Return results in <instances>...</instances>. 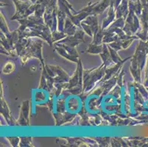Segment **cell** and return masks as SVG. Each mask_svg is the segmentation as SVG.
I'll return each mask as SVG.
<instances>
[{
    "mask_svg": "<svg viewBox=\"0 0 148 147\" xmlns=\"http://www.w3.org/2000/svg\"><path fill=\"white\" fill-rule=\"evenodd\" d=\"M83 22L86 23V24L90 25L92 29L93 32H94V35L95 33H96L98 31V29H99L100 26L99 25V22H98V18H97V15L91 14L90 16H88L86 19H84L83 21Z\"/></svg>",
    "mask_w": 148,
    "mask_h": 147,
    "instance_id": "16",
    "label": "cell"
},
{
    "mask_svg": "<svg viewBox=\"0 0 148 147\" xmlns=\"http://www.w3.org/2000/svg\"><path fill=\"white\" fill-rule=\"evenodd\" d=\"M129 2L128 0H122L120 5L116 9V18H127L129 13Z\"/></svg>",
    "mask_w": 148,
    "mask_h": 147,
    "instance_id": "13",
    "label": "cell"
},
{
    "mask_svg": "<svg viewBox=\"0 0 148 147\" xmlns=\"http://www.w3.org/2000/svg\"><path fill=\"white\" fill-rule=\"evenodd\" d=\"M105 36V30L102 29V27H99V29H98L97 32L96 33H95L94 36H93V40H92V44H103V38Z\"/></svg>",
    "mask_w": 148,
    "mask_h": 147,
    "instance_id": "23",
    "label": "cell"
},
{
    "mask_svg": "<svg viewBox=\"0 0 148 147\" xmlns=\"http://www.w3.org/2000/svg\"><path fill=\"white\" fill-rule=\"evenodd\" d=\"M1 114L5 118V121H7L8 124L10 125V126H16L17 121L13 118L10 109H9L8 105H7L6 102L4 99L2 85H1Z\"/></svg>",
    "mask_w": 148,
    "mask_h": 147,
    "instance_id": "8",
    "label": "cell"
},
{
    "mask_svg": "<svg viewBox=\"0 0 148 147\" xmlns=\"http://www.w3.org/2000/svg\"><path fill=\"white\" fill-rule=\"evenodd\" d=\"M43 39L40 38H29V41L27 46L21 52L20 56L21 63L24 66L30 58H38L40 60L43 67L44 65V60L42 55V48L44 45Z\"/></svg>",
    "mask_w": 148,
    "mask_h": 147,
    "instance_id": "2",
    "label": "cell"
},
{
    "mask_svg": "<svg viewBox=\"0 0 148 147\" xmlns=\"http://www.w3.org/2000/svg\"><path fill=\"white\" fill-rule=\"evenodd\" d=\"M81 28L83 29V30H84V32H86V33L88 36H90L91 38H93V36H94V32H93V30H92V29H91V27L90 25H88V24H86V23H84L82 21Z\"/></svg>",
    "mask_w": 148,
    "mask_h": 147,
    "instance_id": "32",
    "label": "cell"
},
{
    "mask_svg": "<svg viewBox=\"0 0 148 147\" xmlns=\"http://www.w3.org/2000/svg\"><path fill=\"white\" fill-rule=\"evenodd\" d=\"M15 69H16L15 63L12 61H8L4 65L2 72L4 75H10V74H11L12 72L15 71Z\"/></svg>",
    "mask_w": 148,
    "mask_h": 147,
    "instance_id": "24",
    "label": "cell"
},
{
    "mask_svg": "<svg viewBox=\"0 0 148 147\" xmlns=\"http://www.w3.org/2000/svg\"><path fill=\"white\" fill-rule=\"evenodd\" d=\"M108 16L103 19V24H102V29H106L116 19V10L112 5L109 6L108 12Z\"/></svg>",
    "mask_w": 148,
    "mask_h": 147,
    "instance_id": "12",
    "label": "cell"
},
{
    "mask_svg": "<svg viewBox=\"0 0 148 147\" xmlns=\"http://www.w3.org/2000/svg\"><path fill=\"white\" fill-rule=\"evenodd\" d=\"M108 49H109V51H110V54H111V59H112V60L114 61V63H115V64L116 63H120V62H122V60H123L122 58H121V57L119 56V54L117 53V51H116L115 49L111 48L110 46H108Z\"/></svg>",
    "mask_w": 148,
    "mask_h": 147,
    "instance_id": "29",
    "label": "cell"
},
{
    "mask_svg": "<svg viewBox=\"0 0 148 147\" xmlns=\"http://www.w3.org/2000/svg\"><path fill=\"white\" fill-rule=\"evenodd\" d=\"M104 44H91L88 46L86 49V52L90 55H100L103 51Z\"/></svg>",
    "mask_w": 148,
    "mask_h": 147,
    "instance_id": "18",
    "label": "cell"
},
{
    "mask_svg": "<svg viewBox=\"0 0 148 147\" xmlns=\"http://www.w3.org/2000/svg\"><path fill=\"white\" fill-rule=\"evenodd\" d=\"M108 46L113 48L114 49H115L116 51H119V50H122V44H121L120 40H116V41H114V42L111 43V44H108Z\"/></svg>",
    "mask_w": 148,
    "mask_h": 147,
    "instance_id": "35",
    "label": "cell"
},
{
    "mask_svg": "<svg viewBox=\"0 0 148 147\" xmlns=\"http://www.w3.org/2000/svg\"><path fill=\"white\" fill-rule=\"evenodd\" d=\"M32 141H33L32 137H21L19 146H33Z\"/></svg>",
    "mask_w": 148,
    "mask_h": 147,
    "instance_id": "31",
    "label": "cell"
},
{
    "mask_svg": "<svg viewBox=\"0 0 148 147\" xmlns=\"http://www.w3.org/2000/svg\"><path fill=\"white\" fill-rule=\"evenodd\" d=\"M0 29H1V32L5 33V35L8 34V33H9L10 32L9 30L8 25L7 24L5 16H4L3 13L2 12H1V14H0Z\"/></svg>",
    "mask_w": 148,
    "mask_h": 147,
    "instance_id": "27",
    "label": "cell"
},
{
    "mask_svg": "<svg viewBox=\"0 0 148 147\" xmlns=\"http://www.w3.org/2000/svg\"><path fill=\"white\" fill-rule=\"evenodd\" d=\"M78 27H77L69 17L67 16L66 19L65 26H64V32H65L67 36H73L75 34L76 31L78 29Z\"/></svg>",
    "mask_w": 148,
    "mask_h": 147,
    "instance_id": "17",
    "label": "cell"
},
{
    "mask_svg": "<svg viewBox=\"0 0 148 147\" xmlns=\"http://www.w3.org/2000/svg\"><path fill=\"white\" fill-rule=\"evenodd\" d=\"M130 58H131V56L129 57H127V58L126 59H124V60H122V62H120V63H116V64H114L112 66L107 67L106 70V75H105L104 78H103V79L101 81L100 83H103V82H105V81L108 80V79H111L112 77H114V75H116V74L120 71L121 68H122V66H123L124 63H125L127 60H130Z\"/></svg>",
    "mask_w": 148,
    "mask_h": 147,
    "instance_id": "11",
    "label": "cell"
},
{
    "mask_svg": "<svg viewBox=\"0 0 148 147\" xmlns=\"http://www.w3.org/2000/svg\"><path fill=\"white\" fill-rule=\"evenodd\" d=\"M0 52H1V54H2V55H10V54L9 53V52L8 50H7L5 48L4 46H2V45H1V51H0Z\"/></svg>",
    "mask_w": 148,
    "mask_h": 147,
    "instance_id": "36",
    "label": "cell"
},
{
    "mask_svg": "<svg viewBox=\"0 0 148 147\" xmlns=\"http://www.w3.org/2000/svg\"><path fill=\"white\" fill-rule=\"evenodd\" d=\"M119 40V37L118 35H116L115 32H111V31H108L105 29V36L103 38V44H109L111 43L116 41V40Z\"/></svg>",
    "mask_w": 148,
    "mask_h": 147,
    "instance_id": "20",
    "label": "cell"
},
{
    "mask_svg": "<svg viewBox=\"0 0 148 147\" xmlns=\"http://www.w3.org/2000/svg\"><path fill=\"white\" fill-rule=\"evenodd\" d=\"M14 2L16 8V13L13 15V17H11V20H19L21 18H24L25 16V12L27 10L29 7L32 5V2L30 1L28 2H23L21 0H13Z\"/></svg>",
    "mask_w": 148,
    "mask_h": 147,
    "instance_id": "9",
    "label": "cell"
},
{
    "mask_svg": "<svg viewBox=\"0 0 148 147\" xmlns=\"http://www.w3.org/2000/svg\"><path fill=\"white\" fill-rule=\"evenodd\" d=\"M29 100L23 101L20 107L19 117L17 120L18 126H29Z\"/></svg>",
    "mask_w": 148,
    "mask_h": 147,
    "instance_id": "7",
    "label": "cell"
},
{
    "mask_svg": "<svg viewBox=\"0 0 148 147\" xmlns=\"http://www.w3.org/2000/svg\"><path fill=\"white\" fill-rule=\"evenodd\" d=\"M111 137H97V141L98 144H100L103 146H107L111 144Z\"/></svg>",
    "mask_w": 148,
    "mask_h": 147,
    "instance_id": "33",
    "label": "cell"
},
{
    "mask_svg": "<svg viewBox=\"0 0 148 147\" xmlns=\"http://www.w3.org/2000/svg\"><path fill=\"white\" fill-rule=\"evenodd\" d=\"M83 68L81 60L77 63V68L72 77L67 83L66 88L64 90L72 95H80L83 93Z\"/></svg>",
    "mask_w": 148,
    "mask_h": 147,
    "instance_id": "3",
    "label": "cell"
},
{
    "mask_svg": "<svg viewBox=\"0 0 148 147\" xmlns=\"http://www.w3.org/2000/svg\"><path fill=\"white\" fill-rule=\"evenodd\" d=\"M52 40H53V42H58L60 40H61L62 39H64V38H66L67 36V35L64 32H60V31L56 30L54 32H52Z\"/></svg>",
    "mask_w": 148,
    "mask_h": 147,
    "instance_id": "28",
    "label": "cell"
},
{
    "mask_svg": "<svg viewBox=\"0 0 148 147\" xmlns=\"http://www.w3.org/2000/svg\"><path fill=\"white\" fill-rule=\"evenodd\" d=\"M125 24V18H116L112 24L107 28V29H114V28H122L123 29Z\"/></svg>",
    "mask_w": 148,
    "mask_h": 147,
    "instance_id": "26",
    "label": "cell"
},
{
    "mask_svg": "<svg viewBox=\"0 0 148 147\" xmlns=\"http://www.w3.org/2000/svg\"><path fill=\"white\" fill-rule=\"evenodd\" d=\"M101 59L103 60V63L106 66V67H110L114 66L115 63L111 59V54H110V51H109L108 46V44H104V48H103V52L99 55Z\"/></svg>",
    "mask_w": 148,
    "mask_h": 147,
    "instance_id": "15",
    "label": "cell"
},
{
    "mask_svg": "<svg viewBox=\"0 0 148 147\" xmlns=\"http://www.w3.org/2000/svg\"><path fill=\"white\" fill-rule=\"evenodd\" d=\"M29 41V38H20L19 40L17 41L16 46H15V49L16 51L18 56L21 55V52L24 51V49L27 46Z\"/></svg>",
    "mask_w": 148,
    "mask_h": 147,
    "instance_id": "19",
    "label": "cell"
},
{
    "mask_svg": "<svg viewBox=\"0 0 148 147\" xmlns=\"http://www.w3.org/2000/svg\"><path fill=\"white\" fill-rule=\"evenodd\" d=\"M106 66L103 63L97 68H93L89 70L83 69V93H90L99 82L100 83L103 80L106 75Z\"/></svg>",
    "mask_w": 148,
    "mask_h": 147,
    "instance_id": "1",
    "label": "cell"
},
{
    "mask_svg": "<svg viewBox=\"0 0 148 147\" xmlns=\"http://www.w3.org/2000/svg\"><path fill=\"white\" fill-rule=\"evenodd\" d=\"M66 18L67 15L64 12L58 9V30L60 31V32H64Z\"/></svg>",
    "mask_w": 148,
    "mask_h": 147,
    "instance_id": "22",
    "label": "cell"
},
{
    "mask_svg": "<svg viewBox=\"0 0 148 147\" xmlns=\"http://www.w3.org/2000/svg\"><path fill=\"white\" fill-rule=\"evenodd\" d=\"M7 38H8V40L9 43H10V46H12V48L15 49V46H16V44L17 43L18 40H19V32H18V29H16L13 32H10L9 33L6 34Z\"/></svg>",
    "mask_w": 148,
    "mask_h": 147,
    "instance_id": "21",
    "label": "cell"
},
{
    "mask_svg": "<svg viewBox=\"0 0 148 147\" xmlns=\"http://www.w3.org/2000/svg\"><path fill=\"white\" fill-rule=\"evenodd\" d=\"M86 32L82 28L79 27L73 36H67L66 37L58 41L59 44H64L71 46L76 47L78 44L85 43L84 35Z\"/></svg>",
    "mask_w": 148,
    "mask_h": 147,
    "instance_id": "6",
    "label": "cell"
},
{
    "mask_svg": "<svg viewBox=\"0 0 148 147\" xmlns=\"http://www.w3.org/2000/svg\"><path fill=\"white\" fill-rule=\"evenodd\" d=\"M145 74H146V77H148V61H147V66L146 71H145Z\"/></svg>",
    "mask_w": 148,
    "mask_h": 147,
    "instance_id": "37",
    "label": "cell"
},
{
    "mask_svg": "<svg viewBox=\"0 0 148 147\" xmlns=\"http://www.w3.org/2000/svg\"><path fill=\"white\" fill-rule=\"evenodd\" d=\"M134 11L130 10L127 18H125V24L123 28L124 32L128 36H133L136 33L139 28V21Z\"/></svg>",
    "mask_w": 148,
    "mask_h": 147,
    "instance_id": "5",
    "label": "cell"
},
{
    "mask_svg": "<svg viewBox=\"0 0 148 147\" xmlns=\"http://www.w3.org/2000/svg\"><path fill=\"white\" fill-rule=\"evenodd\" d=\"M138 36H133L131 38L127 39H125V40H120L121 44H122V49H126L128 48L130 45H131L132 42L134 41V40H136L138 39Z\"/></svg>",
    "mask_w": 148,
    "mask_h": 147,
    "instance_id": "30",
    "label": "cell"
},
{
    "mask_svg": "<svg viewBox=\"0 0 148 147\" xmlns=\"http://www.w3.org/2000/svg\"><path fill=\"white\" fill-rule=\"evenodd\" d=\"M55 51L59 55H60L61 57H63L64 58L66 59L67 60L71 62H73V63H77L79 62V60H80L79 57H75L74 55H72L71 54H69V52H67L66 51L65 49H64L61 46H55Z\"/></svg>",
    "mask_w": 148,
    "mask_h": 147,
    "instance_id": "14",
    "label": "cell"
},
{
    "mask_svg": "<svg viewBox=\"0 0 148 147\" xmlns=\"http://www.w3.org/2000/svg\"><path fill=\"white\" fill-rule=\"evenodd\" d=\"M8 140L9 141L10 144H11L12 146L16 147L19 146L20 141H21V137H8Z\"/></svg>",
    "mask_w": 148,
    "mask_h": 147,
    "instance_id": "34",
    "label": "cell"
},
{
    "mask_svg": "<svg viewBox=\"0 0 148 147\" xmlns=\"http://www.w3.org/2000/svg\"><path fill=\"white\" fill-rule=\"evenodd\" d=\"M55 46H61L63 47L64 49H65L66 51L67 52H69V54H71L72 55H74L75 57H79V53L77 52V49H75V47L73 46H69L66 45V44H59V43H55Z\"/></svg>",
    "mask_w": 148,
    "mask_h": 147,
    "instance_id": "25",
    "label": "cell"
},
{
    "mask_svg": "<svg viewBox=\"0 0 148 147\" xmlns=\"http://www.w3.org/2000/svg\"><path fill=\"white\" fill-rule=\"evenodd\" d=\"M29 1H30V2H32L33 4H36V2H37L38 0H29Z\"/></svg>",
    "mask_w": 148,
    "mask_h": 147,
    "instance_id": "38",
    "label": "cell"
},
{
    "mask_svg": "<svg viewBox=\"0 0 148 147\" xmlns=\"http://www.w3.org/2000/svg\"><path fill=\"white\" fill-rule=\"evenodd\" d=\"M18 21L21 25H24L27 27H36L37 25L45 24L43 17H38V16H35L34 14L29 16L27 18L18 20Z\"/></svg>",
    "mask_w": 148,
    "mask_h": 147,
    "instance_id": "10",
    "label": "cell"
},
{
    "mask_svg": "<svg viewBox=\"0 0 148 147\" xmlns=\"http://www.w3.org/2000/svg\"><path fill=\"white\" fill-rule=\"evenodd\" d=\"M46 71L48 75L54 79L55 83H69V75L61 67L55 65H45Z\"/></svg>",
    "mask_w": 148,
    "mask_h": 147,
    "instance_id": "4",
    "label": "cell"
}]
</instances>
